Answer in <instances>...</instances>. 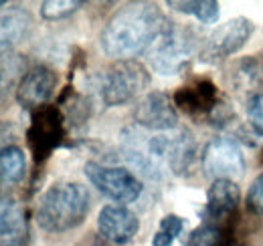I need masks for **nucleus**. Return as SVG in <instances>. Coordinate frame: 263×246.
Segmentation results:
<instances>
[{
    "mask_svg": "<svg viewBox=\"0 0 263 246\" xmlns=\"http://www.w3.org/2000/svg\"><path fill=\"white\" fill-rule=\"evenodd\" d=\"M4 4H6V2H4V0H0V8H2V6H4Z\"/></svg>",
    "mask_w": 263,
    "mask_h": 246,
    "instance_id": "27",
    "label": "nucleus"
},
{
    "mask_svg": "<svg viewBox=\"0 0 263 246\" xmlns=\"http://www.w3.org/2000/svg\"><path fill=\"white\" fill-rule=\"evenodd\" d=\"M12 135V131H10V127L8 125H4V123H0V150L2 148H6V139Z\"/></svg>",
    "mask_w": 263,
    "mask_h": 246,
    "instance_id": "26",
    "label": "nucleus"
},
{
    "mask_svg": "<svg viewBox=\"0 0 263 246\" xmlns=\"http://www.w3.org/2000/svg\"><path fill=\"white\" fill-rule=\"evenodd\" d=\"M186 246H231V232L221 224L206 222L189 234Z\"/></svg>",
    "mask_w": 263,
    "mask_h": 246,
    "instance_id": "19",
    "label": "nucleus"
},
{
    "mask_svg": "<svg viewBox=\"0 0 263 246\" xmlns=\"http://www.w3.org/2000/svg\"><path fill=\"white\" fill-rule=\"evenodd\" d=\"M25 172H27V159L21 148L6 146L0 150V182L2 184L21 182Z\"/></svg>",
    "mask_w": 263,
    "mask_h": 246,
    "instance_id": "18",
    "label": "nucleus"
},
{
    "mask_svg": "<svg viewBox=\"0 0 263 246\" xmlns=\"http://www.w3.org/2000/svg\"><path fill=\"white\" fill-rule=\"evenodd\" d=\"M172 27L156 4H130L120 8L101 31V49L107 57L132 61L148 53Z\"/></svg>",
    "mask_w": 263,
    "mask_h": 246,
    "instance_id": "1",
    "label": "nucleus"
},
{
    "mask_svg": "<svg viewBox=\"0 0 263 246\" xmlns=\"http://www.w3.org/2000/svg\"><path fill=\"white\" fill-rule=\"evenodd\" d=\"M55 87H57V75L49 67L39 65L31 71H27V75L18 83L16 101L27 109L43 107L53 97Z\"/></svg>",
    "mask_w": 263,
    "mask_h": 246,
    "instance_id": "11",
    "label": "nucleus"
},
{
    "mask_svg": "<svg viewBox=\"0 0 263 246\" xmlns=\"http://www.w3.org/2000/svg\"><path fill=\"white\" fill-rule=\"evenodd\" d=\"M247 119L253 131L263 135V93H253L247 99Z\"/></svg>",
    "mask_w": 263,
    "mask_h": 246,
    "instance_id": "22",
    "label": "nucleus"
},
{
    "mask_svg": "<svg viewBox=\"0 0 263 246\" xmlns=\"http://www.w3.org/2000/svg\"><path fill=\"white\" fill-rule=\"evenodd\" d=\"M27 75V61L18 53H4L0 55V107L6 103L8 95L23 81Z\"/></svg>",
    "mask_w": 263,
    "mask_h": 246,
    "instance_id": "16",
    "label": "nucleus"
},
{
    "mask_svg": "<svg viewBox=\"0 0 263 246\" xmlns=\"http://www.w3.org/2000/svg\"><path fill=\"white\" fill-rule=\"evenodd\" d=\"M247 208L257 216H263V174H259L247 192Z\"/></svg>",
    "mask_w": 263,
    "mask_h": 246,
    "instance_id": "23",
    "label": "nucleus"
},
{
    "mask_svg": "<svg viewBox=\"0 0 263 246\" xmlns=\"http://www.w3.org/2000/svg\"><path fill=\"white\" fill-rule=\"evenodd\" d=\"M33 29V14L25 6H10L0 10V55L10 53L23 43Z\"/></svg>",
    "mask_w": 263,
    "mask_h": 246,
    "instance_id": "12",
    "label": "nucleus"
},
{
    "mask_svg": "<svg viewBox=\"0 0 263 246\" xmlns=\"http://www.w3.org/2000/svg\"><path fill=\"white\" fill-rule=\"evenodd\" d=\"M239 186L233 180H215L206 192V214L213 220H225L237 212L239 206Z\"/></svg>",
    "mask_w": 263,
    "mask_h": 246,
    "instance_id": "13",
    "label": "nucleus"
},
{
    "mask_svg": "<svg viewBox=\"0 0 263 246\" xmlns=\"http://www.w3.org/2000/svg\"><path fill=\"white\" fill-rule=\"evenodd\" d=\"M0 246H29V238H0Z\"/></svg>",
    "mask_w": 263,
    "mask_h": 246,
    "instance_id": "25",
    "label": "nucleus"
},
{
    "mask_svg": "<svg viewBox=\"0 0 263 246\" xmlns=\"http://www.w3.org/2000/svg\"><path fill=\"white\" fill-rule=\"evenodd\" d=\"M168 6L178 12L197 16L202 25H215L219 20V2H215V0H191V2L170 0Z\"/></svg>",
    "mask_w": 263,
    "mask_h": 246,
    "instance_id": "20",
    "label": "nucleus"
},
{
    "mask_svg": "<svg viewBox=\"0 0 263 246\" xmlns=\"http://www.w3.org/2000/svg\"><path fill=\"white\" fill-rule=\"evenodd\" d=\"M83 4L85 2H77V0H49L41 4V16L45 20H59L77 12Z\"/></svg>",
    "mask_w": 263,
    "mask_h": 246,
    "instance_id": "21",
    "label": "nucleus"
},
{
    "mask_svg": "<svg viewBox=\"0 0 263 246\" xmlns=\"http://www.w3.org/2000/svg\"><path fill=\"white\" fill-rule=\"evenodd\" d=\"M134 119L140 127L150 131H172L178 125V113L172 99L160 91L144 95L134 109Z\"/></svg>",
    "mask_w": 263,
    "mask_h": 246,
    "instance_id": "8",
    "label": "nucleus"
},
{
    "mask_svg": "<svg viewBox=\"0 0 263 246\" xmlns=\"http://www.w3.org/2000/svg\"><path fill=\"white\" fill-rule=\"evenodd\" d=\"M174 101L189 113H213L217 103V89L213 83L202 81L197 87H184L176 93Z\"/></svg>",
    "mask_w": 263,
    "mask_h": 246,
    "instance_id": "14",
    "label": "nucleus"
},
{
    "mask_svg": "<svg viewBox=\"0 0 263 246\" xmlns=\"http://www.w3.org/2000/svg\"><path fill=\"white\" fill-rule=\"evenodd\" d=\"M182 228H184V222H182L180 216H176V214H168L160 220V232L168 234L172 240L182 232Z\"/></svg>",
    "mask_w": 263,
    "mask_h": 246,
    "instance_id": "24",
    "label": "nucleus"
},
{
    "mask_svg": "<svg viewBox=\"0 0 263 246\" xmlns=\"http://www.w3.org/2000/svg\"><path fill=\"white\" fill-rule=\"evenodd\" d=\"M202 170L215 180H239L245 174V155L231 137H215L204 146Z\"/></svg>",
    "mask_w": 263,
    "mask_h": 246,
    "instance_id": "7",
    "label": "nucleus"
},
{
    "mask_svg": "<svg viewBox=\"0 0 263 246\" xmlns=\"http://www.w3.org/2000/svg\"><path fill=\"white\" fill-rule=\"evenodd\" d=\"M251 34H253V23L249 18H245V16L231 18L227 23H223L221 27H217L213 34L209 36L204 55L213 61L231 57L247 45Z\"/></svg>",
    "mask_w": 263,
    "mask_h": 246,
    "instance_id": "9",
    "label": "nucleus"
},
{
    "mask_svg": "<svg viewBox=\"0 0 263 246\" xmlns=\"http://www.w3.org/2000/svg\"><path fill=\"white\" fill-rule=\"evenodd\" d=\"M124 154L132 166H136L148 178H162L164 174H182L191 168L197 144L191 131L172 129L160 135H130L126 131Z\"/></svg>",
    "mask_w": 263,
    "mask_h": 246,
    "instance_id": "2",
    "label": "nucleus"
},
{
    "mask_svg": "<svg viewBox=\"0 0 263 246\" xmlns=\"http://www.w3.org/2000/svg\"><path fill=\"white\" fill-rule=\"evenodd\" d=\"M195 51H197L195 32L172 25L148 51V63L160 75H178L189 67Z\"/></svg>",
    "mask_w": 263,
    "mask_h": 246,
    "instance_id": "4",
    "label": "nucleus"
},
{
    "mask_svg": "<svg viewBox=\"0 0 263 246\" xmlns=\"http://www.w3.org/2000/svg\"><path fill=\"white\" fill-rule=\"evenodd\" d=\"M98 228L103 238L114 244H128L136 238L140 230V222L136 214L122 204L103 206L98 218Z\"/></svg>",
    "mask_w": 263,
    "mask_h": 246,
    "instance_id": "10",
    "label": "nucleus"
},
{
    "mask_svg": "<svg viewBox=\"0 0 263 246\" xmlns=\"http://www.w3.org/2000/svg\"><path fill=\"white\" fill-rule=\"evenodd\" d=\"M0 238H27V220L21 204L0 194Z\"/></svg>",
    "mask_w": 263,
    "mask_h": 246,
    "instance_id": "17",
    "label": "nucleus"
},
{
    "mask_svg": "<svg viewBox=\"0 0 263 246\" xmlns=\"http://www.w3.org/2000/svg\"><path fill=\"white\" fill-rule=\"evenodd\" d=\"M85 176L91 182V186H96L103 196L120 202L122 206L136 202L142 194L140 180L126 168L89 161V163H85Z\"/></svg>",
    "mask_w": 263,
    "mask_h": 246,
    "instance_id": "6",
    "label": "nucleus"
},
{
    "mask_svg": "<svg viewBox=\"0 0 263 246\" xmlns=\"http://www.w3.org/2000/svg\"><path fill=\"white\" fill-rule=\"evenodd\" d=\"M91 196L87 188L75 182L51 186L39 200L36 222L47 232H67L77 228L89 212Z\"/></svg>",
    "mask_w": 263,
    "mask_h": 246,
    "instance_id": "3",
    "label": "nucleus"
},
{
    "mask_svg": "<svg viewBox=\"0 0 263 246\" xmlns=\"http://www.w3.org/2000/svg\"><path fill=\"white\" fill-rule=\"evenodd\" d=\"M150 83L144 65L136 61H120L114 65L101 81V99L107 107H118L138 97Z\"/></svg>",
    "mask_w": 263,
    "mask_h": 246,
    "instance_id": "5",
    "label": "nucleus"
},
{
    "mask_svg": "<svg viewBox=\"0 0 263 246\" xmlns=\"http://www.w3.org/2000/svg\"><path fill=\"white\" fill-rule=\"evenodd\" d=\"M61 135V119L55 109H43L39 117L34 119L33 131H31V141L36 146V152H49Z\"/></svg>",
    "mask_w": 263,
    "mask_h": 246,
    "instance_id": "15",
    "label": "nucleus"
}]
</instances>
